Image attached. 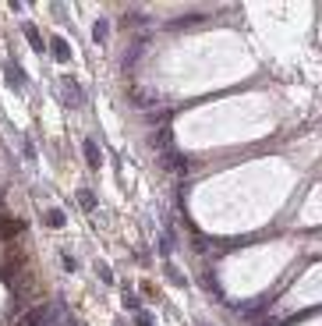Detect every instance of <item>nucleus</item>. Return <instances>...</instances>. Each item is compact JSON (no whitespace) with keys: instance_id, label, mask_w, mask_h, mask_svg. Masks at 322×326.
Returning <instances> with one entry per match:
<instances>
[{"instance_id":"1","label":"nucleus","mask_w":322,"mask_h":326,"mask_svg":"<svg viewBox=\"0 0 322 326\" xmlns=\"http://www.w3.org/2000/svg\"><path fill=\"white\" fill-rule=\"evenodd\" d=\"M14 326H71V319H68V312H64L61 302H46V305L28 309Z\"/></svg>"},{"instance_id":"2","label":"nucleus","mask_w":322,"mask_h":326,"mask_svg":"<svg viewBox=\"0 0 322 326\" xmlns=\"http://www.w3.org/2000/svg\"><path fill=\"white\" fill-rule=\"evenodd\" d=\"M4 75L11 78V89H25V71H18L14 61H4Z\"/></svg>"},{"instance_id":"3","label":"nucleus","mask_w":322,"mask_h":326,"mask_svg":"<svg viewBox=\"0 0 322 326\" xmlns=\"http://www.w3.org/2000/svg\"><path fill=\"white\" fill-rule=\"evenodd\" d=\"M81 149H85V160H89V167H92V170L103 163V156H99V149H96V142H92V139H85V142H81Z\"/></svg>"},{"instance_id":"4","label":"nucleus","mask_w":322,"mask_h":326,"mask_svg":"<svg viewBox=\"0 0 322 326\" xmlns=\"http://www.w3.org/2000/svg\"><path fill=\"white\" fill-rule=\"evenodd\" d=\"M50 46H53V57H57V61H68V57H71V50H68V43H64L61 36H50Z\"/></svg>"},{"instance_id":"5","label":"nucleus","mask_w":322,"mask_h":326,"mask_svg":"<svg viewBox=\"0 0 322 326\" xmlns=\"http://www.w3.org/2000/svg\"><path fill=\"white\" fill-rule=\"evenodd\" d=\"M106 36H110V25H106V18H99V21L92 25V39H96V43H106Z\"/></svg>"},{"instance_id":"6","label":"nucleus","mask_w":322,"mask_h":326,"mask_svg":"<svg viewBox=\"0 0 322 326\" xmlns=\"http://www.w3.org/2000/svg\"><path fill=\"white\" fill-rule=\"evenodd\" d=\"M25 39L32 43V50H36V53H43V50H46V46H43V39H39V32H36V25H25Z\"/></svg>"},{"instance_id":"7","label":"nucleus","mask_w":322,"mask_h":326,"mask_svg":"<svg viewBox=\"0 0 322 326\" xmlns=\"http://www.w3.org/2000/svg\"><path fill=\"white\" fill-rule=\"evenodd\" d=\"M46 224L50 227H64V209H50L46 213Z\"/></svg>"},{"instance_id":"8","label":"nucleus","mask_w":322,"mask_h":326,"mask_svg":"<svg viewBox=\"0 0 322 326\" xmlns=\"http://www.w3.org/2000/svg\"><path fill=\"white\" fill-rule=\"evenodd\" d=\"M135 326H156V323H153V316H149V312H142V309H138V312H135Z\"/></svg>"},{"instance_id":"9","label":"nucleus","mask_w":322,"mask_h":326,"mask_svg":"<svg viewBox=\"0 0 322 326\" xmlns=\"http://www.w3.org/2000/svg\"><path fill=\"white\" fill-rule=\"evenodd\" d=\"M78 199H81V206H85V209H96V199H92V192H85V188H81Z\"/></svg>"},{"instance_id":"10","label":"nucleus","mask_w":322,"mask_h":326,"mask_svg":"<svg viewBox=\"0 0 322 326\" xmlns=\"http://www.w3.org/2000/svg\"><path fill=\"white\" fill-rule=\"evenodd\" d=\"M96 273H99V277H103V280H106V284H110V280H113V273H110V269H106V266H103V262H96Z\"/></svg>"}]
</instances>
